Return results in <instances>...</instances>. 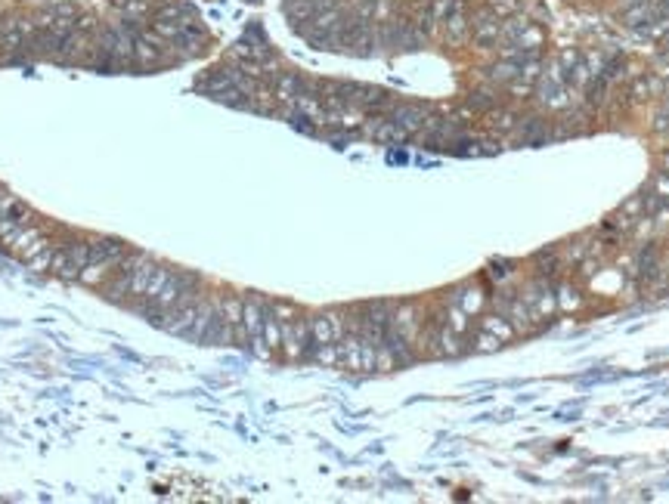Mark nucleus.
I'll list each match as a JSON object with an SVG mask.
<instances>
[{
	"label": "nucleus",
	"instance_id": "f257e3e1",
	"mask_svg": "<svg viewBox=\"0 0 669 504\" xmlns=\"http://www.w3.org/2000/svg\"><path fill=\"white\" fill-rule=\"evenodd\" d=\"M124 254H127V247H124V242H118V238H106V235L90 238V260L78 279L84 285H103L115 272L118 263L124 260Z\"/></svg>",
	"mask_w": 669,
	"mask_h": 504
},
{
	"label": "nucleus",
	"instance_id": "f03ea898",
	"mask_svg": "<svg viewBox=\"0 0 669 504\" xmlns=\"http://www.w3.org/2000/svg\"><path fill=\"white\" fill-rule=\"evenodd\" d=\"M490 306H493L496 313H502L508 322L514 325V331L521 335H536V331H543L546 325H539L536 315L530 313L527 301H524L521 288H512V285H502L496 294H490Z\"/></svg>",
	"mask_w": 669,
	"mask_h": 504
},
{
	"label": "nucleus",
	"instance_id": "7ed1b4c3",
	"mask_svg": "<svg viewBox=\"0 0 669 504\" xmlns=\"http://www.w3.org/2000/svg\"><path fill=\"white\" fill-rule=\"evenodd\" d=\"M189 285H199V276H196V272H189V269H174V267H171V276H167V281H165L162 291H158V297H155L152 303H146V306H137V310L146 313V315H152L155 322H162V315L171 310V306L177 303V297H180Z\"/></svg>",
	"mask_w": 669,
	"mask_h": 504
},
{
	"label": "nucleus",
	"instance_id": "20e7f679",
	"mask_svg": "<svg viewBox=\"0 0 669 504\" xmlns=\"http://www.w3.org/2000/svg\"><path fill=\"white\" fill-rule=\"evenodd\" d=\"M521 294H524V301H527L530 313L536 315L539 325H548V322H552V315H558L555 281L539 279V276H530V279L521 285Z\"/></svg>",
	"mask_w": 669,
	"mask_h": 504
},
{
	"label": "nucleus",
	"instance_id": "39448f33",
	"mask_svg": "<svg viewBox=\"0 0 669 504\" xmlns=\"http://www.w3.org/2000/svg\"><path fill=\"white\" fill-rule=\"evenodd\" d=\"M87 260H90V238H74V242H69L65 247H56L50 272L59 276L62 281H72V279H78L84 272Z\"/></svg>",
	"mask_w": 669,
	"mask_h": 504
},
{
	"label": "nucleus",
	"instance_id": "423d86ee",
	"mask_svg": "<svg viewBox=\"0 0 669 504\" xmlns=\"http://www.w3.org/2000/svg\"><path fill=\"white\" fill-rule=\"evenodd\" d=\"M146 257V254H140V251H127L124 254V260L115 267V272L109 276L103 285V294L109 297V301H118V303H127V294H131V276H133V269H137V263Z\"/></svg>",
	"mask_w": 669,
	"mask_h": 504
},
{
	"label": "nucleus",
	"instance_id": "0eeeda50",
	"mask_svg": "<svg viewBox=\"0 0 669 504\" xmlns=\"http://www.w3.org/2000/svg\"><path fill=\"white\" fill-rule=\"evenodd\" d=\"M431 112H434V108H431L428 102H403V99H397V102H394V108L387 112V118L400 124L409 136H416V133L421 130V124H425V118H428Z\"/></svg>",
	"mask_w": 669,
	"mask_h": 504
},
{
	"label": "nucleus",
	"instance_id": "6e6552de",
	"mask_svg": "<svg viewBox=\"0 0 669 504\" xmlns=\"http://www.w3.org/2000/svg\"><path fill=\"white\" fill-rule=\"evenodd\" d=\"M530 267H533V276L548 279V281H558L561 276H567L558 245H548V247H543V251H536V254L530 257Z\"/></svg>",
	"mask_w": 669,
	"mask_h": 504
},
{
	"label": "nucleus",
	"instance_id": "1a4fd4ad",
	"mask_svg": "<svg viewBox=\"0 0 669 504\" xmlns=\"http://www.w3.org/2000/svg\"><path fill=\"white\" fill-rule=\"evenodd\" d=\"M304 78H307V74H301V72H279L276 81L270 84L273 99L279 102V106H294L298 93L304 90Z\"/></svg>",
	"mask_w": 669,
	"mask_h": 504
},
{
	"label": "nucleus",
	"instance_id": "9d476101",
	"mask_svg": "<svg viewBox=\"0 0 669 504\" xmlns=\"http://www.w3.org/2000/svg\"><path fill=\"white\" fill-rule=\"evenodd\" d=\"M443 38L450 40V44H465V40L471 38V16H468L465 0H459V6L443 19Z\"/></svg>",
	"mask_w": 669,
	"mask_h": 504
},
{
	"label": "nucleus",
	"instance_id": "9b49d317",
	"mask_svg": "<svg viewBox=\"0 0 669 504\" xmlns=\"http://www.w3.org/2000/svg\"><path fill=\"white\" fill-rule=\"evenodd\" d=\"M394 328L400 331V335L409 340L412 347L421 340V319H419V310L412 303H403V306H394Z\"/></svg>",
	"mask_w": 669,
	"mask_h": 504
},
{
	"label": "nucleus",
	"instance_id": "f8f14e48",
	"mask_svg": "<svg viewBox=\"0 0 669 504\" xmlns=\"http://www.w3.org/2000/svg\"><path fill=\"white\" fill-rule=\"evenodd\" d=\"M338 353H341V365H338V369L363 374V340L357 331H347V335L338 340Z\"/></svg>",
	"mask_w": 669,
	"mask_h": 504
},
{
	"label": "nucleus",
	"instance_id": "ddd939ff",
	"mask_svg": "<svg viewBox=\"0 0 669 504\" xmlns=\"http://www.w3.org/2000/svg\"><path fill=\"white\" fill-rule=\"evenodd\" d=\"M555 301H558V313H577L582 310V285L577 281L573 285V279H558L555 281Z\"/></svg>",
	"mask_w": 669,
	"mask_h": 504
},
{
	"label": "nucleus",
	"instance_id": "4468645a",
	"mask_svg": "<svg viewBox=\"0 0 669 504\" xmlns=\"http://www.w3.org/2000/svg\"><path fill=\"white\" fill-rule=\"evenodd\" d=\"M465 102H468L477 115H487V112H493V108L502 106L505 99H502V87H496V84L487 81V87H474Z\"/></svg>",
	"mask_w": 669,
	"mask_h": 504
},
{
	"label": "nucleus",
	"instance_id": "2eb2a0df",
	"mask_svg": "<svg viewBox=\"0 0 669 504\" xmlns=\"http://www.w3.org/2000/svg\"><path fill=\"white\" fill-rule=\"evenodd\" d=\"M477 328H484V331H490V335H496L499 340H502V344H512V340L518 337V331H514V325L505 319L502 313H496V310H493V313H484V315H480Z\"/></svg>",
	"mask_w": 669,
	"mask_h": 504
},
{
	"label": "nucleus",
	"instance_id": "dca6fc26",
	"mask_svg": "<svg viewBox=\"0 0 669 504\" xmlns=\"http://www.w3.org/2000/svg\"><path fill=\"white\" fill-rule=\"evenodd\" d=\"M155 267H158V263L149 260V257H143L137 263V269H133V276H131V294H127V301H137V303L143 301V294H146L152 276H155Z\"/></svg>",
	"mask_w": 669,
	"mask_h": 504
},
{
	"label": "nucleus",
	"instance_id": "f3484780",
	"mask_svg": "<svg viewBox=\"0 0 669 504\" xmlns=\"http://www.w3.org/2000/svg\"><path fill=\"white\" fill-rule=\"evenodd\" d=\"M589 242H592V233L586 235H577V238H570V242H564V245H558V251H561V263H564V269H570V267H577V263L589 254Z\"/></svg>",
	"mask_w": 669,
	"mask_h": 504
},
{
	"label": "nucleus",
	"instance_id": "a211bd4d",
	"mask_svg": "<svg viewBox=\"0 0 669 504\" xmlns=\"http://www.w3.org/2000/svg\"><path fill=\"white\" fill-rule=\"evenodd\" d=\"M307 322H310L313 353H316V347H323V344H335V335H332V322H328V313H313V315H307Z\"/></svg>",
	"mask_w": 669,
	"mask_h": 504
},
{
	"label": "nucleus",
	"instance_id": "6ab92c4d",
	"mask_svg": "<svg viewBox=\"0 0 669 504\" xmlns=\"http://www.w3.org/2000/svg\"><path fill=\"white\" fill-rule=\"evenodd\" d=\"M220 315H223V322H230L233 328H239L242 325V297L239 294L220 297Z\"/></svg>",
	"mask_w": 669,
	"mask_h": 504
},
{
	"label": "nucleus",
	"instance_id": "aec40b11",
	"mask_svg": "<svg viewBox=\"0 0 669 504\" xmlns=\"http://www.w3.org/2000/svg\"><path fill=\"white\" fill-rule=\"evenodd\" d=\"M518 44L527 50V53H543V47H546V31L539 28L536 22H530L527 25V31L518 38Z\"/></svg>",
	"mask_w": 669,
	"mask_h": 504
},
{
	"label": "nucleus",
	"instance_id": "412c9836",
	"mask_svg": "<svg viewBox=\"0 0 669 504\" xmlns=\"http://www.w3.org/2000/svg\"><path fill=\"white\" fill-rule=\"evenodd\" d=\"M167 276H171V267H162V263H158V267H155V276H152L149 288H146V294H143V301H140L137 306H146V303H152V301H155V297H158V291H162V288H165Z\"/></svg>",
	"mask_w": 669,
	"mask_h": 504
},
{
	"label": "nucleus",
	"instance_id": "4be33fe9",
	"mask_svg": "<svg viewBox=\"0 0 669 504\" xmlns=\"http://www.w3.org/2000/svg\"><path fill=\"white\" fill-rule=\"evenodd\" d=\"M499 347H502V340H499L496 335H490V331H484V328L474 331L471 349H477V353H493V349H499Z\"/></svg>",
	"mask_w": 669,
	"mask_h": 504
},
{
	"label": "nucleus",
	"instance_id": "5701e85b",
	"mask_svg": "<svg viewBox=\"0 0 669 504\" xmlns=\"http://www.w3.org/2000/svg\"><path fill=\"white\" fill-rule=\"evenodd\" d=\"M313 362L326 365V369H338V365H341V353H338V344H323V347H316V353H313Z\"/></svg>",
	"mask_w": 669,
	"mask_h": 504
},
{
	"label": "nucleus",
	"instance_id": "b1692460",
	"mask_svg": "<svg viewBox=\"0 0 669 504\" xmlns=\"http://www.w3.org/2000/svg\"><path fill=\"white\" fill-rule=\"evenodd\" d=\"M56 247L59 245H53V242H47V247L44 251H38L35 257L28 260V267H31V272H50V267H53V254H56Z\"/></svg>",
	"mask_w": 669,
	"mask_h": 504
},
{
	"label": "nucleus",
	"instance_id": "393cba45",
	"mask_svg": "<svg viewBox=\"0 0 669 504\" xmlns=\"http://www.w3.org/2000/svg\"><path fill=\"white\" fill-rule=\"evenodd\" d=\"M35 238H40V229H35V226H22L19 233H16V238H13V242L6 245V247L19 254V251H25V247H28L31 242H35Z\"/></svg>",
	"mask_w": 669,
	"mask_h": 504
},
{
	"label": "nucleus",
	"instance_id": "a878e982",
	"mask_svg": "<svg viewBox=\"0 0 669 504\" xmlns=\"http://www.w3.org/2000/svg\"><path fill=\"white\" fill-rule=\"evenodd\" d=\"M512 267H514V263H508V260H499V263H493V267H490V276L499 281V288H502L508 279L518 276V269H512Z\"/></svg>",
	"mask_w": 669,
	"mask_h": 504
},
{
	"label": "nucleus",
	"instance_id": "bb28decb",
	"mask_svg": "<svg viewBox=\"0 0 669 504\" xmlns=\"http://www.w3.org/2000/svg\"><path fill=\"white\" fill-rule=\"evenodd\" d=\"M620 211L626 213V217H632V220L645 217V195H632L629 201H623V204H620Z\"/></svg>",
	"mask_w": 669,
	"mask_h": 504
},
{
	"label": "nucleus",
	"instance_id": "cd10ccee",
	"mask_svg": "<svg viewBox=\"0 0 669 504\" xmlns=\"http://www.w3.org/2000/svg\"><path fill=\"white\" fill-rule=\"evenodd\" d=\"M580 62H582V53H580L577 47H564V50H561V56H558V65H561L564 72H570V68H577Z\"/></svg>",
	"mask_w": 669,
	"mask_h": 504
},
{
	"label": "nucleus",
	"instance_id": "c85d7f7f",
	"mask_svg": "<svg viewBox=\"0 0 669 504\" xmlns=\"http://www.w3.org/2000/svg\"><path fill=\"white\" fill-rule=\"evenodd\" d=\"M629 96L635 99V102H645V99H651L654 93H651V84H648V78H635L632 84H629Z\"/></svg>",
	"mask_w": 669,
	"mask_h": 504
},
{
	"label": "nucleus",
	"instance_id": "c756f323",
	"mask_svg": "<svg viewBox=\"0 0 669 504\" xmlns=\"http://www.w3.org/2000/svg\"><path fill=\"white\" fill-rule=\"evenodd\" d=\"M10 217L16 220V223H19V226H28L31 223V220H35V211H31L28 208V204H22V201H16L13 204V208H10Z\"/></svg>",
	"mask_w": 669,
	"mask_h": 504
},
{
	"label": "nucleus",
	"instance_id": "7c9ffc66",
	"mask_svg": "<svg viewBox=\"0 0 669 504\" xmlns=\"http://www.w3.org/2000/svg\"><path fill=\"white\" fill-rule=\"evenodd\" d=\"M648 189H654L660 198L669 201V170H660V174H654V179H651Z\"/></svg>",
	"mask_w": 669,
	"mask_h": 504
},
{
	"label": "nucleus",
	"instance_id": "2f4dec72",
	"mask_svg": "<svg viewBox=\"0 0 669 504\" xmlns=\"http://www.w3.org/2000/svg\"><path fill=\"white\" fill-rule=\"evenodd\" d=\"M273 310L279 315V322H292V319H298L301 310L294 303H285V301H273Z\"/></svg>",
	"mask_w": 669,
	"mask_h": 504
},
{
	"label": "nucleus",
	"instance_id": "473e14b6",
	"mask_svg": "<svg viewBox=\"0 0 669 504\" xmlns=\"http://www.w3.org/2000/svg\"><path fill=\"white\" fill-rule=\"evenodd\" d=\"M44 247H47V238H44V235H40V238H35V242H31L28 247H25V251H19V257H22L25 263H28V260H31V257H35V254H38V251H44Z\"/></svg>",
	"mask_w": 669,
	"mask_h": 504
},
{
	"label": "nucleus",
	"instance_id": "72a5a7b5",
	"mask_svg": "<svg viewBox=\"0 0 669 504\" xmlns=\"http://www.w3.org/2000/svg\"><path fill=\"white\" fill-rule=\"evenodd\" d=\"M660 170H669V149L660 152Z\"/></svg>",
	"mask_w": 669,
	"mask_h": 504
},
{
	"label": "nucleus",
	"instance_id": "f704fd0d",
	"mask_svg": "<svg viewBox=\"0 0 669 504\" xmlns=\"http://www.w3.org/2000/svg\"><path fill=\"white\" fill-rule=\"evenodd\" d=\"M663 44H666V50H669V38H666V40H663Z\"/></svg>",
	"mask_w": 669,
	"mask_h": 504
}]
</instances>
